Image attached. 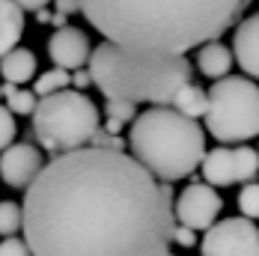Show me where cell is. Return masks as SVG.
I'll return each mask as SVG.
<instances>
[{"label": "cell", "mask_w": 259, "mask_h": 256, "mask_svg": "<svg viewBox=\"0 0 259 256\" xmlns=\"http://www.w3.org/2000/svg\"><path fill=\"white\" fill-rule=\"evenodd\" d=\"M173 188L134 155L83 146L54 155L24 194L33 256H170Z\"/></svg>", "instance_id": "6da1fadb"}, {"label": "cell", "mask_w": 259, "mask_h": 256, "mask_svg": "<svg viewBox=\"0 0 259 256\" xmlns=\"http://www.w3.org/2000/svg\"><path fill=\"white\" fill-rule=\"evenodd\" d=\"M104 42L134 51L185 54L221 39L250 0H78Z\"/></svg>", "instance_id": "7a4b0ae2"}, {"label": "cell", "mask_w": 259, "mask_h": 256, "mask_svg": "<svg viewBox=\"0 0 259 256\" xmlns=\"http://www.w3.org/2000/svg\"><path fill=\"white\" fill-rule=\"evenodd\" d=\"M93 83L104 99L131 104L170 107L182 87L194 83V63L182 54L164 51H134L113 42H102L90 60Z\"/></svg>", "instance_id": "3957f363"}, {"label": "cell", "mask_w": 259, "mask_h": 256, "mask_svg": "<svg viewBox=\"0 0 259 256\" xmlns=\"http://www.w3.org/2000/svg\"><path fill=\"white\" fill-rule=\"evenodd\" d=\"M128 149L158 182L167 185L191 176L208 155L206 131L197 125V119L182 116L176 107L143 110L131 122Z\"/></svg>", "instance_id": "277c9868"}, {"label": "cell", "mask_w": 259, "mask_h": 256, "mask_svg": "<svg viewBox=\"0 0 259 256\" xmlns=\"http://www.w3.org/2000/svg\"><path fill=\"white\" fill-rule=\"evenodd\" d=\"M30 125H33V140H39L45 152L66 155L90 146L102 122H99V107L80 90H63L39 99Z\"/></svg>", "instance_id": "5b68a950"}, {"label": "cell", "mask_w": 259, "mask_h": 256, "mask_svg": "<svg viewBox=\"0 0 259 256\" xmlns=\"http://www.w3.org/2000/svg\"><path fill=\"white\" fill-rule=\"evenodd\" d=\"M206 128L221 146L259 137V87L244 75H227L208 90Z\"/></svg>", "instance_id": "8992f818"}, {"label": "cell", "mask_w": 259, "mask_h": 256, "mask_svg": "<svg viewBox=\"0 0 259 256\" xmlns=\"http://www.w3.org/2000/svg\"><path fill=\"white\" fill-rule=\"evenodd\" d=\"M200 170H203V179L211 188H227V185H235V182L247 185V182L256 179L259 173V149H250L247 143L208 149Z\"/></svg>", "instance_id": "52a82bcc"}, {"label": "cell", "mask_w": 259, "mask_h": 256, "mask_svg": "<svg viewBox=\"0 0 259 256\" xmlns=\"http://www.w3.org/2000/svg\"><path fill=\"white\" fill-rule=\"evenodd\" d=\"M203 256H259V227L250 218H224L200 241Z\"/></svg>", "instance_id": "ba28073f"}, {"label": "cell", "mask_w": 259, "mask_h": 256, "mask_svg": "<svg viewBox=\"0 0 259 256\" xmlns=\"http://www.w3.org/2000/svg\"><path fill=\"white\" fill-rule=\"evenodd\" d=\"M221 208H224L221 194L208 182H194L176 197V221L197 232H208L218 224Z\"/></svg>", "instance_id": "9c48e42d"}, {"label": "cell", "mask_w": 259, "mask_h": 256, "mask_svg": "<svg viewBox=\"0 0 259 256\" xmlns=\"http://www.w3.org/2000/svg\"><path fill=\"white\" fill-rule=\"evenodd\" d=\"M42 170H45V161L33 143H12L6 152H0V179L9 188L27 191L39 179Z\"/></svg>", "instance_id": "30bf717a"}, {"label": "cell", "mask_w": 259, "mask_h": 256, "mask_svg": "<svg viewBox=\"0 0 259 256\" xmlns=\"http://www.w3.org/2000/svg\"><path fill=\"white\" fill-rule=\"evenodd\" d=\"M48 54H51L54 66H60L66 72H78L83 66H90V60H93L90 39H87V33L78 30V27L54 30V36L48 39Z\"/></svg>", "instance_id": "8fae6325"}, {"label": "cell", "mask_w": 259, "mask_h": 256, "mask_svg": "<svg viewBox=\"0 0 259 256\" xmlns=\"http://www.w3.org/2000/svg\"><path fill=\"white\" fill-rule=\"evenodd\" d=\"M233 54L235 63L244 69V75L259 80V12L238 21L233 36Z\"/></svg>", "instance_id": "7c38bea8"}, {"label": "cell", "mask_w": 259, "mask_h": 256, "mask_svg": "<svg viewBox=\"0 0 259 256\" xmlns=\"http://www.w3.org/2000/svg\"><path fill=\"white\" fill-rule=\"evenodd\" d=\"M24 33V9L15 0H0V57L18 48Z\"/></svg>", "instance_id": "4fadbf2b"}, {"label": "cell", "mask_w": 259, "mask_h": 256, "mask_svg": "<svg viewBox=\"0 0 259 256\" xmlns=\"http://www.w3.org/2000/svg\"><path fill=\"white\" fill-rule=\"evenodd\" d=\"M233 63H235V54L230 51L227 45H221L218 39L208 42V45H203V48L197 51V69L206 77H211V80L227 77L230 69H233Z\"/></svg>", "instance_id": "5bb4252c"}, {"label": "cell", "mask_w": 259, "mask_h": 256, "mask_svg": "<svg viewBox=\"0 0 259 256\" xmlns=\"http://www.w3.org/2000/svg\"><path fill=\"white\" fill-rule=\"evenodd\" d=\"M0 75L6 83H27L30 77L36 75V57L30 48H15L6 57H0Z\"/></svg>", "instance_id": "9a60e30c"}, {"label": "cell", "mask_w": 259, "mask_h": 256, "mask_svg": "<svg viewBox=\"0 0 259 256\" xmlns=\"http://www.w3.org/2000/svg\"><path fill=\"white\" fill-rule=\"evenodd\" d=\"M170 107H176L182 116H191V119L203 116V119H206V113H208V90L197 87V83H188V87H182L179 90V96L173 99Z\"/></svg>", "instance_id": "2e32d148"}, {"label": "cell", "mask_w": 259, "mask_h": 256, "mask_svg": "<svg viewBox=\"0 0 259 256\" xmlns=\"http://www.w3.org/2000/svg\"><path fill=\"white\" fill-rule=\"evenodd\" d=\"M3 99L15 116H33L39 107V96L33 90H18L15 83H6V80H3Z\"/></svg>", "instance_id": "e0dca14e"}, {"label": "cell", "mask_w": 259, "mask_h": 256, "mask_svg": "<svg viewBox=\"0 0 259 256\" xmlns=\"http://www.w3.org/2000/svg\"><path fill=\"white\" fill-rule=\"evenodd\" d=\"M69 83H72V72H66V69H60V66H54V69H48L45 75L36 77L33 93H36L39 99H45V96H54V93H63Z\"/></svg>", "instance_id": "ac0fdd59"}, {"label": "cell", "mask_w": 259, "mask_h": 256, "mask_svg": "<svg viewBox=\"0 0 259 256\" xmlns=\"http://www.w3.org/2000/svg\"><path fill=\"white\" fill-rule=\"evenodd\" d=\"M18 230H24V205L12 203V200H3L0 203V235L9 238Z\"/></svg>", "instance_id": "d6986e66"}, {"label": "cell", "mask_w": 259, "mask_h": 256, "mask_svg": "<svg viewBox=\"0 0 259 256\" xmlns=\"http://www.w3.org/2000/svg\"><path fill=\"white\" fill-rule=\"evenodd\" d=\"M238 211L241 218H250V221L259 218V182H247L238 191Z\"/></svg>", "instance_id": "ffe728a7"}, {"label": "cell", "mask_w": 259, "mask_h": 256, "mask_svg": "<svg viewBox=\"0 0 259 256\" xmlns=\"http://www.w3.org/2000/svg\"><path fill=\"white\" fill-rule=\"evenodd\" d=\"M15 134H18V125H15V113L0 104V152H6L12 143H15Z\"/></svg>", "instance_id": "44dd1931"}, {"label": "cell", "mask_w": 259, "mask_h": 256, "mask_svg": "<svg viewBox=\"0 0 259 256\" xmlns=\"http://www.w3.org/2000/svg\"><path fill=\"white\" fill-rule=\"evenodd\" d=\"M104 116H110V119H119V122H134L140 113H137V104L107 99V102H104Z\"/></svg>", "instance_id": "7402d4cb"}, {"label": "cell", "mask_w": 259, "mask_h": 256, "mask_svg": "<svg viewBox=\"0 0 259 256\" xmlns=\"http://www.w3.org/2000/svg\"><path fill=\"white\" fill-rule=\"evenodd\" d=\"M90 146H96V149H110V152H125V140H122L119 134L104 131V128H99V131L93 134Z\"/></svg>", "instance_id": "603a6c76"}, {"label": "cell", "mask_w": 259, "mask_h": 256, "mask_svg": "<svg viewBox=\"0 0 259 256\" xmlns=\"http://www.w3.org/2000/svg\"><path fill=\"white\" fill-rule=\"evenodd\" d=\"M0 256H33L27 238H18V235H9L0 241Z\"/></svg>", "instance_id": "cb8c5ba5"}, {"label": "cell", "mask_w": 259, "mask_h": 256, "mask_svg": "<svg viewBox=\"0 0 259 256\" xmlns=\"http://www.w3.org/2000/svg\"><path fill=\"white\" fill-rule=\"evenodd\" d=\"M173 244H179V247H197V230H191V227H185V224H176V230H173Z\"/></svg>", "instance_id": "d4e9b609"}, {"label": "cell", "mask_w": 259, "mask_h": 256, "mask_svg": "<svg viewBox=\"0 0 259 256\" xmlns=\"http://www.w3.org/2000/svg\"><path fill=\"white\" fill-rule=\"evenodd\" d=\"M72 87L75 90H87V87H93V75H90V69H78V72H72Z\"/></svg>", "instance_id": "484cf974"}, {"label": "cell", "mask_w": 259, "mask_h": 256, "mask_svg": "<svg viewBox=\"0 0 259 256\" xmlns=\"http://www.w3.org/2000/svg\"><path fill=\"white\" fill-rule=\"evenodd\" d=\"M54 9L63 15H72V12H80V3L78 0H54Z\"/></svg>", "instance_id": "4316f807"}, {"label": "cell", "mask_w": 259, "mask_h": 256, "mask_svg": "<svg viewBox=\"0 0 259 256\" xmlns=\"http://www.w3.org/2000/svg\"><path fill=\"white\" fill-rule=\"evenodd\" d=\"M15 3H18L24 12H33V15H36L39 9H48V3H51V0H15Z\"/></svg>", "instance_id": "83f0119b"}, {"label": "cell", "mask_w": 259, "mask_h": 256, "mask_svg": "<svg viewBox=\"0 0 259 256\" xmlns=\"http://www.w3.org/2000/svg\"><path fill=\"white\" fill-rule=\"evenodd\" d=\"M104 131H110V134H119L122 128H125V122H119V119H110V116H104Z\"/></svg>", "instance_id": "f1b7e54d"}, {"label": "cell", "mask_w": 259, "mask_h": 256, "mask_svg": "<svg viewBox=\"0 0 259 256\" xmlns=\"http://www.w3.org/2000/svg\"><path fill=\"white\" fill-rule=\"evenodd\" d=\"M36 21H39V24H51L54 12H51V9H39V12H36Z\"/></svg>", "instance_id": "f546056e"}, {"label": "cell", "mask_w": 259, "mask_h": 256, "mask_svg": "<svg viewBox=\"0 0 259 256\" xmlns=\"http://www.w3.org/2000/svg\"><path fill=\"white\" fill-rule=\"evenodd\" d=\"M0 99H3V83H0Z\"/></svg>", "instance_id": "4dcf8cb0"}, {"label": "cell", "mask_w": 259, "mask_h": 256, "mask_svg": "<svg viewBox=\"0 0 259 256\" xmlns=\"http://www.w3.org/2000/svg\"><path fill=\"white\" fill-rule=\"evenodd\" d=\"M170 256H173V253H170Z\"/></svg>", "instance_id": "1f68e13d"}]
</instances>
